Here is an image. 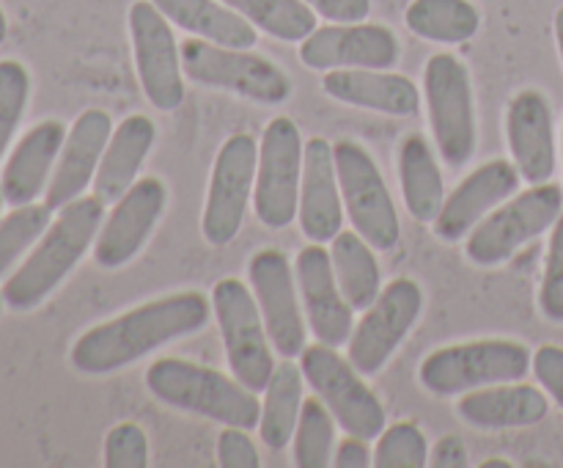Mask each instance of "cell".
I'll use <instances>...</instances> for the list:
<instances>
[{
    "mask_svg": "<svg viewBox=\"0 0 563 468\" xmlns=\"http://www.w3.org/2000/svg\"><path fill=\"white\" fill-rule=\"evenodd\" d=\"M212 319V297L196 290L141 303L119 317L88 328L71 345L69 361L82 374H110L132 367L148 352L198 334Z\"/></svg>",
    "mask_w": 563,
    "mask_h": 468,
    "instance_id": "cell-1",
    "label": "cell"
},
{
    "mask_svg": "<svg viewBox=\"0 0 563 468\" xmlns=\"http://www.w3.org/2000/svg\"><path fill=\"white\" fill-rule=\"evenodd\" d=\"M102 220L104 202L97 193L75 198L64 209H58V218L33 246L31 257H25V262L3 284L5 306L14 312H31L42 306L86 257L102 229Z\"/></svg>",
    "mask_w": 563,
    "mask_h": 468,
    "instance_id": "cell-2",
    "label": "cell"
},
{
    "mask_svg": "<svg viewBox=\"0 0 563 468\" xmlns=\"http://www.w3.org/2000/svg\"><path fill=\"white\" fill-rule=\"evenodd\" d=\"M146 389L174 411L196 413L223 427H242L247 433L258 429L262 402L256 391L203 363L187 358H157L146 369Z\"/></svg>",
    "mask_w": 563,
    "mask_h": 468,
    "instance_id": "cell-3",
    "label": "cell"
},
{
    "mask_svg": "<svg viewBox=\"0 0 563 468\" xmlns=\"http://www.w3.org/2000/svg\"><path fill=\"white\" fill-rule=\"evenodd\" d=\"M533 369V352L517 339H473L438 347L418 367V383L434 396H460L515 383Z\"/></svg>",
    "mask_w": 563,
    "mask_h": 468,
    "instance_id": "cell-4",
    "label": "cell"
},
{
    "mask_svg": "<svg viewBox=\"0 0 563 468\" xmlns=\"http://www.w3.org/2000/svg\"><path fill=\"white\" fill-rule=\"evenodd\" d=\"M423 97L434 143L449 168H465L478 146L471 72L454 53H438L423 66Z\"/></svg>",
    "mask_w": 563,
    "mask_h": 468,
    "instance_id": "cell-5",
    "label": "cell"
},
{
    "mask_svg": "<svg viewBox=\"0 0 563 468\" xmlns=\"http://www.w3.org/2000/svg\"><path fill=\"white\" fill-rule=\"evenodd\" d=\"M181 69L198 86L229 91L258 105H280L291 97V77L264 55L190 36L179 44Z\"/></svg>",
    "mask_w": 563,
    "mask_h": 468,
    "instance_id": "cell-6",
    "label": "cell"
},
{
    "mask_svg": "<svg viewBox=\"0 0 563 468\" xmlns=\"http://www.w3.org/2000/svg\"><path fill=\"white\" fill-rule=\"evenodd\" d=\"M563 213V187L555 182L531 185L495 207L465 237V257L478 268H498L509 262L526 242L537 240Z\"/></svg>",
    "mask_w": 563,
    "mask_h": 468,
    "instance_id": "cell-7",
    "label": "cell"
},
{
    "mask_svg": "<svg viewBox=\"0 0 563 468\" xmlns=\"http://www.w3.org/2000/svg\"><path fill=\"white\" fill-rule=\"evenodd\" d=\"M212 314L218 317L231 374L256 394L267 389L278 363L251 286L240 279H220L212 286Z\"/></svg>",
    "mask_w": 563,
    "mask_h": 468,
    "instance_id": "cell-8",
    "label": "cell"
},
{
    "mask_svg": "<svg viewBox=\"0 0 563 468\" xmlns=\"http://www.w3.org/2000/svg\"><path fill=\"white\" fill-rule=\"evenodd\" d=\"M341 198L350 224L374 251H394L399 246L401 224L385 176L366 146L355 141L333 143Z\"/></svg>",
    "mask_w": 563,
    "mask_h": 468,
    "instance_id": "cell-9",
    "label": "cell"
},
{
    "mask_svg": "<svg viewBox=\"0 0 563 468\" xmlns=\"http://www.w3.org/2000/svg\"><path fill=\"white\" fill-rule=\"evenodd\" d=\"M300 369L306 383L328 405L339 427L350 435L372 440L385 429V407L366 385L363 374L350 358L339 356L330 345H311L300 352Z\"/></svg>",
    "mask_w": 563,
    "mask_h": 468,
    "instance_id": "cell-10",
    "label": "cell"
},
{
    "mask_svg": "<svg viewBox=\"0 0 563 468\" xmlns=\"http://www.w3.org/2000/svg\"><path fill=\"white\" fill-rule=\"evenodd\" d=\"M302 143L300 127L289 116H275L264 127L258 143L256 187H253V209L267 229H286L297 218L302 182Z\"/></svg>",
    "mask_w": 563,
    "mask_h": 468,
    "instance_id": "cell-11",
    "label": "cell"
},
{
    "mask_svg": "<svg viewBox=\"0 0 563 468\" xmlns=\"http://www.w3.org/2000/svg\"><path fill=\"white\" fill-rule=\"evenodd\" d=\"M423 314V290L416 279H394L383 286L377 301L363 312L350 336V361L366 378L383 372L401 341Z\"/></svg>",
    "mask_w": 563,
    "mask_h": 468,
    "instance_id": "cell-12",
    "label": "cell"
},
{
    "mask_svg": "<svg viewBox=\"0 0 563 468\" xmlns=\"http://www.w3.org/2000/svg\"><path fill=\"white\" fill-rule=\"evenodd\" d=\"M258 168V141L251 132H234L223 141L209 176L201 235L209 246H229L242 229L247 202L253 198Z\"/></svg>",
    "mask_w": 563,
    "mask_h": 468,
    "instance_id": "cell-13",
    "label": "cell"
},
{
    "mask_svg": "<svg viewBox=\"0 0 563 468\" xmlns=\"http://www.w3.org/2000/svg\"><path fill=\"white\" fill-rule=\"evenodd\" d=\"M130 39L137 80L148 102L163 113L185 102V69L170 20L152 3L135 0L130 6Z\"/></svg>",
    "mask_w": 563,
    "mask_h": 468,
    "instance_id": "cell-14",
    "label": "cell"
},
{
    "mask_svg": "<svg viewBox=\"0 0 563 468\" xmlns=\"http://www.w3.org/2000/svg\"><path fill=\"white\" fill-rule=\"evenodd\" d=\"M247 279L275 352L284 358H300L306 350V312L295 268L286 253L278 248H262L253 253L247 262Z\"/></svg>",
    "mask_w": 563,
    "mask_h": 468,
    "instance_id": "cell-15",
    "label": "cell"
},
{
    "mask_svg": "<svg viewBox=\"0 0 563 468\" xmlns=\"http://www.w3.org/2000/svg\"><path fill=\"white\" fill-rule=\"evenodd\" d=\"M401 44L379 22H330L300 42V61L313 72L394 69Z\"/></svg>",
    "mask_w": 563,
    "mask_h": 468,
    "instance_id": "cell-16",
    "label": "cell"
},
{
    "mask_svg": "<svg viewBox=\"0 0 563 468\" xmlns=\"http://www.w3.org/2000/svg\"><path fill=\"white\" fill-rule=\"evenodd\" d=\"M165 204H168V187L159 176L135 179V185L119 202H113V209L102 220V229L93 240V259L99 268L119 270L130 264L157 229Z\"/></svg>",
    "mask_w": 563,
    "mask_h": 468,
    "instance_id": "cell-17",
    "label": "cell"
},
{
    "mask_svg": "<svg viewBox=\"0 0 563 468\" xmlns=\"http://www.w3.org/2000/svg\"><path fill=\"white\" fill-rule=\"evenodd\" d=\"M295 275L306 323L317 341L330 347L346 345L352 328H355V319H352L355 308L341 292L328 248H322V242H311L302 248L295 259Z\"/></svg>",
    "mask_w": 563,
    "mask_h": 468,
    "instance_id": "cell-18",
    "label": "cell"
},
{
    "mask_svg": "<svg viewBox=\"0 0 563 468\" xmlns=\"http://www.w3.org/2000/svg\"><path fill=\"white\" fill-rule=\"evenodd\" d=\"M520 171L511 160H489L471 171L454 191L445 196L443 209L434 218V235L443 242H460L493 213L495 207L520 191Z\"/></svg>",
    "mask_w": 563,
    "mask_h": 468,
    "instance_id": "cell-19",
    "label": "cell"
},
{
    "mask_svg": "<svg viewBox=\"0 0 563 468\" xmlns=\"http://www.w3.org/2000/svg\"><path fill=\"white\" fill-rule=\"evenodd\" d=\"M506 141L511 163L528 185L550 182L559 163L555 152V121L550 99L539 88H522L506 108Z\"/></svg>",
    "mask_w": 563,
    "mask_h": 468,
    "instance_id": "cell-20",
    "label": "cell"
},
{
    "mask_svg": "<svg viewBox=\"0 0 563 468\" xmlns=\"http://www.w3.org/2000/svg\"><path fill=\"white\" fill-rule=\"evenodd\" d=\"M113 135V119L108 110L88 108L75 119L71 130L66 132L64 149L58 154L49 185L44 191V204L49 209H64L75 198L86 196L88 185H93L102 154Z\"/></svg>",
    "mask_w": 563,
    "mask_h": 468,
    "instance_id": "cell-21",
    "label": "cell"
},
{
    "mask_svg": "<svg viewBox=\"0 0 563 468\" xmlns=\"http://www.w3.org/2000/svg\"><path fill=\"white\" fill-rule=\"evenodd\" d=\"M344 215L333 143L319 135L308 138L306 154H302L300 207H297L302 235L311 242L333 240L344 226Z\"/></svg>",
    "mask_w": 563,
    "mask_h": 468,
    "instance_id": "cell-22",
    "label": "cell"
},
{
    "mask_svg": "<svg viewBox=\"0 0 563 468\" xmlns=\"http://www.w3.org/2000/svg\"><path fill=\"white\" fill-rule=\"evenodd\" d=\"M64 121L47 119L42 124L31 127L14 152L5 160L3 176H0V193L3 202L11 207H22V204L36 202L38 193L47 191L49 176H53L58 154L66 141Z\"/></svg>",
    "mask_w": 563,
    "mask_h": 468,
    "instance_id": "cell-23",
    "label": "cell"
},
{
    "mask_svg": "<svg viewBox=\"0 0 563 468\" xmlns=\"http://www.w3.org/2000/svg\"><path fill=\"white\" fill-rule=\"evenodd\" d=\"M454 411L471 427L498 433V429L542 424L548 418L550 402L542 389L515 380V383H495L460 394Z\"/></svg>",
    "mask_w": 563,
    "mask_h": 468,
    "instance_id": "cell-24",
    "label": "cell"
},
{
    "mask_svg": "<svg viewBox=\"0 0 563 468\" xmlns=\"http://www.w3.org/2000/svg\"><path fill=\"white\" fill-rule=\"evenodd\" d=\"M322 91L335 102L399 119L416 116L421 108L416 83L390 69H330L322 77Z\"/></svg>",
    "mask_w": 563,
    "mask_h": 468,
    "instance_id": "cell-25",
    "label": "cell"
},
{
    "mask_svg": "<svg viewBox=\"0 0 563 468\" xmlns=\"http://www.w3.org/2000/svg\"><path fill=\"white\" fill-rule=\"evenodd\" d=\"M154 141H157V127L143 113L126 116L119 127H113V135L93 176V193L104 204L119 202L135 185L137 171L146 163Z\"/></svg>",
    "mask_w": 563,
    "mask_h": 468,
    "instance_id": "cell-26",
    "label": "cell"
},
{
    "mask_svg": "<svg viewBox=\"0 0 563 468\" xmlns=\"http://www.w3.org/2000/svg\"><path fill=\"white\" fill-rule=\"evenodd\" d=\"M176 28L225 47L253 50L258 31L223 0H152Z\"/></svg>",
    "mask_w": 563,
    "mask_h": 468,
    "instance_id": "cell-27",
    "label": "cell"
},
{
    "mask_svg": "<svg viewBox=\"0 0 563 468\" xmlns=\"http://www.w3.org/2000/svg\"><path fill=\"white\" fill-rule=\"evenodd\" d=\"M399 187L405 207L418 224H434L445 202V182L434 149L421 132L405 135L399 146Z\"/></svg>",
    "mask_w": 563,
    "mask_h": 468,
    "instance_id": "cell-28",
    "label": "cell"
},
{
    "mask_svg": "<svg viewBox=\"0 0 563 468\" xmlns=\"http://www.w3.org/2000/svg\"><path fill=\"white\" fill-rule=\"evenodd\" d=\"M330 242V262L341 292L355 312H366L383 292V273L374 248L355 229H341Z\"/></svg>",
    "mask_w": 563,
    "mask_h": 468,
    "instance_id": "cell-29",
    "label": "cell"
},
{
    "mask_svg": "<svg viewBox=\"0 0 563 468\" xmlns=\"http://www.w3.org/2000/svg\"><path fill=\"white\" fill-rule=\"evenodd\" d=\"M302 369L297 363H291V358H286L284 363H278L269 378L267 389H264V402H262V418H258V433L262 440L273 451H280L291 438H295L297 418L302 411Z\"/></svg>",
    "mask_w": 563,
    "mask_h": 468,
    "instance_id": "cell-30",
    "label": "cell"
},
{
    "mask_svg": "<svg viewBox=\"0 0 563 468\" xmlns=\"http://www.w3.org/2000/svg\"><path fill=\"white\" fill-rule=\"evenodd\" d=\"M405 25L423 42L465 44L482 31V11L471 0H412Z\"/></svg>",
    "mask_w": 563,
    "mask_h": 468,
    "instance_id": "cell-31",
    "label": "cell"
},
{
    "mask_svg": "<svg viewBox=\"0 0 563 468\" xmlns=\"http://www.w3.org/2000/svg\"><path fill=\"white\" fill-rule=\"evenodd\" d=\"M256 31L278 42H302L317 31V14L306 0H223Z\"/></svg>",
    "mask_w": 563,
    "mask_h": 468,
    "instance_id": "cell-32",
    "label": "cell"
},
{
    "mask_svg": "<svg viewBox=\"0 0 563 468\" xmlns=\"http://www.w3.org/2000/svg\"><path fill=\"white\" fill-rule=\"evenodd\" d=\"M295 466L297 468H328L333 466L335 418L319 396L302 400L300 418L295 429Z\"/></svg>",
    "mask_w": 563,
    "mask_h": 468,
    "instance_id": "cell-33",
    "label": "cell"
},
{
    "mask_svg": "<svg viewBox=\"0 0 563 468\" xmlns=\"http://www.w3.org/2000/svg\"><path fill=\"white\" fill-rule=\"evenodd\" d=\"M53 224V209L47 204H22L0 218V279L42 240Z\"/></svg>",
    "mask_w": 563,
    "mask_h": 468,
    "instance_id": "cell-34",
    "label": "cell"
},
{
    "mask_svg": "<svg viewBox=\"0 0 563 468\" xmlns=\"http://www.w3.org/2000/svg\"><path fill=\"white\" fill-rule=\"evenodd\" d=\"M377 468H423L429 466V444L421 427L412 422H396L377 435L374 446Z\"/></svg>",
    "mask_w": 563,
    "mask_h": 468,
    "instance_id": "cell-35",
    "label": "cell"
},
{
    "mask_svg": "<svg viewBox=\"0 0 563 468\" xmlns=\"http://www.w3.org/2000/svg\"><path fill=\"white\" fill-rule=\"evenodd\" d=\"M27 97H31V75L14 58L0 61V160L25 116Z\"/></svg>",
    "mask_w": 563,
    "mask_h": 468,
    "instance_id": "cell-36",
    "label": "cell"
},
{
    "mask_svg": "<svg viewBox=\"0 0 563 468\" xmlns=\"http://www.w3.org/2000/svg\"><path fill=\"white\" fill-rule=\"evenodd\" d=\"M539 312L548 323L563 325V213L550 235L542 284H539Z\"/></svg>",
    "mask_w": 563,
    "mask_h": 468,
    "instance_id": "cell-37",
    "label": "cell"
},
{
    "mask_svg": "<svg viewBox=\"0 0 563 468\" xmlns=\"http://www.w3.org/2000/svg\"><path fill=\"white\" fill-rule=\"evenodd\" d=\"M104 466L108 468H146L148 438L141 424L121 422L104 438Z\"/></svg>",
    "mask_w": 563,
    "mask_h": 468,
    "instance_id": "cell-38",
    "label": "cell"
},
{
    "mask_svg": "<svg viewBox=\"0 0 563 468\" xmlns=\"http://www.w3.org/2000/svg\"><path fill=\"white\" fill-rule=\"evenodd\" d=\"M218 466L220 468H258L262 455L256 444L242 427H223L218 435Z\"/></svg>",
    "mask_w": 563,
    "mask_h": 468,
    "instance_id": "cell-39",
    "label": "cell"
},
{
    "mask_svg": "<svg viewBox=\"0 0 563 468\" xmlns=\"http://www.w3.org/2000/svg\"><path fill=\"white\" fill-rule=\"evenodd\" d=\"M533 374H537L539 385L553 396L555 405L563 411V347L559 345H542L533 352Z\"/></svg>",
    "mask_w": 563,
    "mask_h": 468,
    "instance_id": "cell-40",
    "label": "cell"
},
{
    "mask_svg": "<svg viewBox=\"0 0 563 468\" xmlns=\"http://www.w3.org/2000/svg\"><path fill=\"white\" fill-rule=\"evenodd\" d=\"M313 14L330 22H363L372 14V0H306Z\"/></svg>",
    "mask_w": 563,
    "mask_h": 468,
    "instance_id": "cell-41",
    "label": "cell"
},
{
    "mask_svg": "<svg viewBox=\"0 0 563 468\" xmlns=\"http://www.w3.org/2000/svg\"><path fill=\"white\" fill-rule=\"evenodd\" d=\"M372 462H374V457H372V451H368L366 438H361V435L346 433V438L341 440L339 449L333 451L335 468H366V466H372Z\"/></svg>",
    "mask_w": 563,
    "mask_h": 468,
    "instance_id": "cell-42",
    "label": "cell"
},
{
    "mask_svg": "<svg viewBox=\"0 0 563 468\" xmlns=\"http://www.w3.org/2000/svg\"><path fill=\"white\" fill-rule=\"evenodd\" d=\"M429 466L434 468H465L467 466V449L462 444L460 435H443L429 451Z\"/></svg>",
    "mask_w": 563,
    "mask_h": 468,
    "instance_id": "cell-43",
    "label": "cell"
},
{
    "mask_svg": "<svg viewBox=\"0 0 563 468\" xmlns=\"http://www.w3.org/2000/svg\"><path fill=\"white\" fill-rule=\"evenodd\" d=\"M555 47H559V55H561V64H563V6L559 11H555Z\"/></svg>",
    "mask_w": 563,
    "mask_h": 468,
    "instance_id": "cell-44",
    "label": "cell"
},
{
    "mask_svg": "<svg viewBox=\"0 0 563 468\" xmlns=\"http://www.w3.org/2000/svg\"><path fill=\"white\" fill-rule=\"evenodd\" d=\"M515 466V462H509V460H484L482 462V468H511Z\"/></svg>",
    "mask_w": 563,
    "mask_h": 468,
    "instance_id": "cell-45",
    "label": "cell"
},
{
    "mask_svg": "<svg viewBox=\"0 0 563 468\" xmlns=\"http://www.w3.org/2000/svg\"><path fill=\"white\" fill-rule=\"evenodd\" d=\"M5 36H9V22H5L3 9H0V44L5 42Z\"/></svg>",
    "mask_w": 563,
    "mask_h": 468,
    "instance_id": "cell-46",
    "label": "cell"
},
{
    "mask_svg": "<svg viewBox=\"0 0 563 468\" xmlns=\"http://www.w3.org/2000/svg\"><path fill=\"white\" fill-rule=\"evenodd\" d=\"M3 306H5V301H3V292H0V312H3Z\"/></svg>",
    "mask_w": 563,
    "mask_h": 468,
    "instance_id": "cell-47",
    "label": "cell"
},
{
    "mask_svg": "<svg viewBox=\"0 0 563 468\" xmlns=\"http://www.w3.org/2000/svg\"><path fill=\"white\" fill-rule=\"evenodd\" d=\"M561 157H563V130H561Z\"/></svg>",
    "mask_w": 563,
    "mask_h": 468,
    "instance_id": "cell-48",
    "label": "cell"
},
{
    "mask_svg": "<svg viewBox=\"0 0 563 468\" xmlns=\"http://www.w3.org/2000/svg\"><path fill=\"white\" fill-rule=\"evenodd\" d=\"M0 207H3V193H0Z\"/></svg>",
    "mask_w": 563,
    "mask_h": 468,
    "instance_id": "cell-49",
    "label": "cell"
}]
</instances>
